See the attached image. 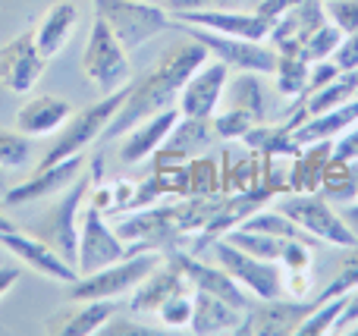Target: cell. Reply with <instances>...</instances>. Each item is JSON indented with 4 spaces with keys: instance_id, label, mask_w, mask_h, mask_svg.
<instances>
[{
    "instance_id": "45",
    "label": "cell",
    "mask_w": 358,
    "mask_h": 336,
    "mask_svg": "<svg viewBox=\"0 0 358 336\" xmlns=\"http://www.w3.org/2000/svg\"><path fill=\"white\" fill-rule=\"evenodd\" d=\"M334 63L340 69H358V35H346L343 44L336 48Z\"/></svg>"
},
{
    "instance_id": "49",
    "label": "cell",
    "mask_w": 358,
    "mask_h": 336,
    "mask_svg": "<svg viewBox=\"0 0 358 336\" xmlns=\"http://www.w3.org/2000/svg\"><path fill=\"white\" fill-rule=\"evenodd\" d=\"M19 277H22V268H19V264H0V299L16 286Z\"/></svg>"
},
{
    "instance_id": "12",
    "label": "cell",
    "mask_w": 358,
    "mask_h": 336,
    "mask_svg": "<svg viewBox=\"0 0 358 336\" xmlns=\"http://www.w3.org/2000/svg\"><path fill=\"white\" fill-rule=\"evenodd\" d=\"M315 299H258L245 308L239 336H296L299 324L315 312Z\"/></svg>"
},
{
    "instance_id": "4",
    "label": "cell",
    "mask_w": 358,
    "mask_h": 336,
    "mask_svg": "<svg viewBox=\"0 0 358 336\" xmlns=\"http://www.w3.org/2000/svg\"><path fill=\"white\" fill-rule=\"evenodd\" d=\"M126 94H129V85L104 94L98 104L85 107V110H73V117L60 126V136L54 138V145L48 148V154L38 161V167H50V163H60V161H66V157L85 154V151L104 136V129L110 126V119L117 117V110L123 107Z\"/></svg>"
},
{
    "instance_id": "1",
    "label": "cell",
    "mask_w": 358,
    "mask_h": 336,
    "mask_svg": "<svg viewBox=\"0 0 358 336\" xmlns=\"http://www.w3.org/2000/svg\"><path fill=\"white\" fill-rule=\"evenodd\" d=\"M208 48L198 44L195 38L185 35V41L173 44L161 54V60L148 69L138 82H129V94H126L123 107L117 110V117L110 119V126L104 129L101 138H120L132 129L136 123L155 117L161 110L176 107L179 92L189 82V75L208 60Z\"/></svg>"
},
{
    "instance_id": "38",
    "label": "cell",
    "mask_w": 358,
    "mask_h": 336,
    "mask_svg": "<svg viewBox=\"0 0 358 336\" xmlns=\"http://www.w3.org/2000/svg\"><path fill=\"white\" fill-rule=\"evenodd\" d=\"M210 123H214V132L220 138H242L255 126V119L239 107H223L220 113L210 117Z\"/></svg>"
},
{
    "instance_id": "33",
    "label": "cell",
    "mask_w": 358,
    "mask_h": 336,
    "mask_svg": "<svg viewBox=\"0 0 358 336\" xmlns=\"http://www.w3.org/2000/svg\"><path fill=\"white\" fill-rule=\"evenodd\" d=\"M321 195H327L330 201H352L358 198V180H355V173L349 170V163H343V161H334L330 157L327 161V167H324V173H321Z\"/></svg>"
},
{
    "instance_id": "36",
    "label": "cell",
    "mask_w": 358,
    "mask_h": 336,
    "mask_svg": "<svg viewBox=\"0 0 358 336\" xmlns=\"http://www.w3.org/2000/svg\"><path fill=\"white\" fill-rule=\"evenodd\" d=\"M343 38H346V35H343V31L336 29V25L327 19V22H324L321 29H317L315 35H311L308 41L302 44V54L308 57L311 63L334 60V54H336V48H340V44H343Z\"/></svg>"
},
{
    "instance_id": "50",
    "label": "cell",
    "mask_w": 358,
    "mask_h": 336,
    "mask_svg": "<svg viewBox=\"0 0 358 336\" xmlns=\"http://www.w3.org/2000/svg\"><path fill=\"white\" fill-rule=\"evenodd\" d=\"M13 230H19V226L10 220V214H3V211H0V233H13Z\"/></svg>"
},
{
    "instance_id": "19",
    "label": "cell",
    "mask_w": 358,
    "mask_h": 336,
    "mask_svg": "<svg viewBox=\"0 0 358 336\" xmlns=\"http://www.w3.org/2000/svg\"><path fill=\"white\" fill-rule=\"evenodd\" d=\"M185 289H192L189 280H185V274L179 270V264L173 261V258L164 255V261L157 264V268L151 270L136 289H132L129 314H157L164 302L173 299L176 293H185Z\"/></svg>"
},
{
    "instance_id": "22",
    "label": "cell",
    "mask_w": 358,
    "mask_h": 336,
    "mask_svg": "<svg viewBox=\"0 0 358 336\" xmlns=\"http://www.w3.org/2000/svg\"><path fill=\"white\" fill-rule=\"evenodd\" d=\"M73 117V104L66 98H57V94H35L29 98L22 107L16 110V129L25 136L38 138V136H54L60 132V126Z\"/></svg>"
},
{
    "instance_id": "11",
    "label": "cell",
    "mask_w": 358,
    "mask_h": 336,
    "mask_svg": "<svg viewBox=\"0 0 358 336\" xmlns=\"http://www.w3.org/2000/svg\"><path fill=\"white\" fill-rule=\"evenodd\" d=\"M129 255H138V251H132L129 245L117 236V230H110V224L104 220L101 207L85 201L82 217H79V258H76L79 277L94 274V270L107 268V264H117Z\"/></svg>"
},
{
    "instance_id": "8",
    "label": "cell",
    "mask_w": 358,
    "mask_h": 336,
    "mask_svg": "<svg viewBox=\"0 0 358 336\" xmlns=\"http://www.w3.org/2000/svg\"><path fill=\"white\" fill-rule=\"evenodd\" d=\"M82 73H85V79H92V85L104 94L117 92V88H123L132 82L129 50H126L123 41L110 31V25L98 16H94L85 54H82Z\"/></svg>"
},
{
    "instance_id": "10",
    "label": "cell",
    "mask_w": 358,
    "mask_h": 336,
    "mask_svg": "<svg viewBox=\"0 0 358 336\" xmlns=\"http://www.w3.org/2000/svg\"><path fill=\"white\" fill-rule=\"evenodd\" d=\"M182 25V31L189 38H195L198 44L208 48V54L214 60L227 63L236 73H261V75H273L277 66V50L264 41H248V38H236V35H220V31L201 29V25Z\"/></svg>"
},
{
    "instance_id": "40",
    "label": "cell",
    "mask_w": 358,
    "mask_h": 336,
    "mask_svg": "<svg viewBox=\"0 0 358 336\" xmlns=\"http://www.w3.org/2000/svg\"><path fill=\"white\" fill-rule=\"evenodd\" d=\"M311 251H315V245L289 239L283 258H280V264H283L286 270H311V264H315V255H311Z\"/></svg>"
},
{
    "instance_id": "46",
    "label": "cell",
    "mask_w": 358,
    "mask_h": 336,
    "mask_svg": "<svg viewBox=\"0 0 358 336\" xmlns=\"http://www.w3.org/2000/svg\"><path fill=\"white\" fill-rule=\"evenodd\" d=\"M229 0H164V10L170 16H179V13H192V10H210V6H223Z\"/></svg>"
},
{
    "instance_id": "35",
    "label": "cell",
    "mask_w": 358,
    "mask_h": 336,
    "mask_svg": "<svg viewBox=\"0 0 358 336\" xmlns=\"http://www.w3.org/2000/svg\"><path fill=\"white\" fill-rule=\"evenodd\" d=\"M343 308H346V295H336V299H327V302H321V305H315V312H311L308 318L299 324L296 336H324V333H334L336 318L343 314Z\"/></svg>"
},
{
    "instance_id": "39",
    "label": "cell",
    "mask_w": 358,
    "mask_h": 336,
    "mask_svg": "<svg viewBox=\"0 0 358 336\" xmlns=\"http://www.w3.org/2000/svg\"><path fill=\"white\" fill-rule=\"evenodd\" d=\"M327 19L343 35H358V0H324Z\"/></svg>"
},
{
    "instance_id": "34",
    "label": "cell",
    "mask_w": 358,
    "mask_h": 336,
    "mask_svg": "<svg viewBox=\"0 0 358 336\" xmlns=\"http://www.w3.org/2000/svg\"><path fill=\"white\" fill-rule=\"evenodd\" d=\"M31 157H35L31 136L19 132L16 126H13V129H3V126H0V167L3 170H22V167H29Z\"/></svg>"
},
{
    "instance_id": "51",
    "label": "cell",
    "mask_w": 358,
    "mask_h": 336,
    "mask_svg": "<svg viewBox=\"0 0 358 336\" xmlns=\"http://www.w3.org/2000/svg\"><path fill=\"white\" fill-rule=\"evenodd\" d=\"M6 189H10V186H6V170L0 167V198H3V195H6Z\"/></svg>"
},
{
    "instance_id": "32",
    "label": "cell",
    "mask_w": 358,
    "mask_h": 336,
    "mask_svg": "<svg viewBox=\"0 0 358 336\" xmlns=\"http://www.w3.org/2000/svg\"><path fill=\"white\" fill-rule=\"evenodd\" d=\"M352 289H358V242L343 249V258H340V264H336L334 277H330L327 286L315 295V302L321 305V302L336 299V295H349Z\"/></svg>"
},
{
    "instance_id": "6",
    "label": "cell",
    "mask_w": 358,
    "mask_h": 336,
    "mask_svg": "<svg viewBox=\"0 0 358 336\" xmlns=\"http://www.w3.org/2000/svg\"><path fill=\"white\" fill-rule=\"evenodd\" d=\"M94 16L104 19L110 31L123 41L126 50H136L167 31L173 25V16L161 3H145V0H92Z\"/></svg>"
},
{
    "instance_id": "26",
    "label": "cell",
    "mask_w": 358,
    "mask_h": 336,
    "mask_svg": "<svg viewBox=\"0 0 358 336\" xmlns=\"http://www.w3.org/2000/svg\"><path fill=\"white\" fill-rule=\"evenodd\" d=\"M214 123L210 119H198V117H179L176 126L170 129L167 142L161 145L164 161H185V157L198 154L201 148H208L210 138H214Z\"/></svg>"
},
{
    "instance_id": "16",
    "label": "cell",
    "mask_w": 358,
    "mask_h": 336,
    "mask_svg": "<svg viewBox=\"0 0 358 336\" xmlns=\"http://www.w3.org/2000/svg\"><path fill=\"white\" fill-rule=\"evenodd\" d=\"M85 154H76V157H66L60 163H50V167H35V176L19 186H10L3 195L6 205H35V201H44V198H57L60 192H66L79 173L85 170Z\"/></svg>"
},
{
    "instance_id": "14",
    "label": "cell",
    "mask_w": 358,
    "mask_h": 336,
    "mask_svg": "<svg viewBox=\"0 0 358 336\" xmlns=\"http://www.w3.org/2000/svg\"><path fill=\"white\" fill-rule=\"evenodd\" d=\"M229 73H233V69H229L227 63L208 57V60L189 75L182 92H179V101H176L179 113H182V117H198V119L214 117L223 104V88H227V82H229Z\"/></svg>"
},
{
    "instance_id": "43",
    "label": "cell",
    "mask_w": 358,
    "mask_h": 336,
    "mask_svg": "<svg viewBox=\"0 0 358 336\" xmlns=\"http://www.w3.org/2000/svg\"><path fill=\"white\" fill-rule=\"evenodd\" d=\"M334 161H343V163H355L358 161V123H352L334 142Z\"/></svg>"
},
{
    "instance_id": "18",
    "label": "cell",
    "mask_w": 358,
    "mask_h": 336,
    "mask_svg": "<svg viewBox=\"0 0 358 336\" xmlns=\"http://www.w3.org/2000/svg\"><path fill=\"white\" fill-rule=\"evenodd\" d=\"M164 255L173 258V261L179 264V270L185 274V280H189L192 289H204V293H214V295H220V299H227L229 305L242 308V312L252 305L248 293L233 280V277L227 274V270L220 268V264H214V268H210V264L198 261L192 251H182V249H170V251H164Z\"/></svg>"
},
{
    "instance_id": "15",
    "label": "cell",
    "mask_w": 358,
    "mask_h": 336,
    "mask_svg": "<svg viewBox=\"0 0 358 336\" xmlns=\"http://www.w3.org/2000/svg\"><path fill=\"white\" fill-rule=\"evenodd\" d=\"M0 249H6L19 264L31 268L35 274L48 277V280H57V283H76L79 280V270L54 249L48 245L41 236H25V233L13 230V233H0Z\"/></svg>"
},
{
    "instance_id": "53",
    "label": "cell",
    "mask_w": 358,
    "mask_h": 336,
    "mask_svg": "<svg viewBox=\"0 0 358 336\" xmlns=\"http://www.w3.org/2000/svg\"><path fill=\"white\" fill-rule=\"evenodd\" d=\"M145 3H164V0H145Z\"/></svg>"
},
{
    "instance_id": "17",
    "label": "cell",
    "mask_w": 358,
    "mask_h": 336,
    "mask_svg": "<svg viewBox=\"0 0 358 336\" xmlns=\"http://www.w3.org/2000/svg\"><path fill=\"white\" fill-rule=\"evenodd\" d=\"M173 22L185 25H201V29L220 31V35L248 38V41H267L273 22L264 19L258 10H223V6H210V10H192L173 16Z\"/></svg>"
},
{
    "instance_id": "5",
    "label": "cell",
    "mask_w": 358,
    "mask_h": 336,
    "mask_svg": "<svg viewBox=\"0 0 358 336\" xmlns=\"http://www.w3.org/2000/svg\"><path fill=\"white\" fill-rule=\"evenodd\" d=\"M277 211H283L289 220H296L308 236H315L324 245H336L346 249L355 245L358 236L355 230L346 224L340 211L334 207V201L321 192H289V195H277Z\"/></svg>"
},
{
    "instance_id": "47",
    "label": "cell",
    "mask_w": 358,
    "mask_h": 336,
    "mask_svg": "<svg viewBox=\"0 0 358 336\" xmlns=\"http://www.w3.org/2000/svg\"><path fill=\"white\" fill-rule=\"evenodd\" d=\"M358 321V289H352V293L346 295V308H343V314L336 318V327H334V333H346L349 327H352Z\"/></svg>"
},
{
    "instance_id": "48",
    "label": "cell",
    "mask_w": 358,
    "mask_h": 336,
    "mask_svg": "<svg viewBox=\"0 0 358 336\" xmlns=\"http://www.w3.org/2000/svg\"><path fill=\"white\" fill-rule=\"evenodd\" d=\"M296 3H302V0H261V3H255V10L261 13L264 19H271V22H277L280 16H283L286 10H292Z\"/></svg>"
},
{
    "instance_id": "31",
    "label": "cell",
    "mask_w": 358,
    "mask_h": 336,
    "mask_svg": "<svg viewBox=\"0 0 358 336\" xmlns=\"http://www.w3.org/2000/svg\"><path fill=\"white\" fill-rule=\"evenodd\" d=\"M223 239H229L236 249L248 251V255L264 258V261H280L286 251V242H289V239H283V236H271V233H258V230H242V226L229 230Z\"/></svg>"
},
{
    "instance_id": "30",
    "label": "cell",
    "mask_w": 358,
    "mask_h": 336,
    "mask_svg": "<svg viewBox=\"0 0 358 336\" xmlns=\"http://www.w3.org/2000/svg\"><path fill=\"white\" fill-rule=\"evenodd\" d=\"M352 98H358V69H343L334 82H327L324 88H317L315 94L305 98V110H308V117H315V113L334 110V107L346 104Z\"/></svg>"
},
{
    "instance_id": "7",
    "label": "cell",
    "mask_w": 358,
    "mask_h": 336,
    "mask_svg": "<svg viewBox=\"0 0 358 336\" xmlns=\"http://www.w3.org/2000/svg\"><path fill=\"white\" fill-rule=\"evenodd\" d=\"M164 261L161 251H138L117 264L94 270V274H82L76 283H69V302H88V299H120V295L132 293L157 264Z\"/></svg>"
},
{
    "instance_id": "29",
    "label": "cell",
    "mask_w": 358,
    "mask_h": 336,
    "mask_svg": "<svg viewBox=\"0 0 358 336\" xmlns=\"http://www.w3.org/2000/svg\"><path fill=\"white\" fill-rule=\"evenodd\" d=\"M308 73H311V60L302 50H277L273 79H277L280 94H286V98H302L305 85H308Z\"/></svg>"
},
{
    "instance_id": "28",
    "label": "cell",
    "mask_w": 358,
    "mask_h": 336,
    "mask_svg": "<svg viewBox=\"0 0 358 336\" xmlns=\"http://www.w3.org/2000/svg\"><path fill=\"white\" fill-rule=\"evenodd\" d=\"M117 314V305L113 299H88V302H79V308L66 314L60 324H50V333H60V336H92V333H101V327Z\"/></svg>"
},
{
    "instance_id": "54",
    "label": "cell",
    "mask_w": 358,
    "mask_h": 336,
    "mask_svg": "<svg viewBox=\"0 0 358 336\" xmlns=\"http://www.w3.org/2000/svg\"><path fill=\"white\" fill-rule=\"evenodd\" d=\"M245 3H261V0H245Z\"/></svg>"
},
{
    "instance_id": "37",
    "label": "cell",
    "mask_w": 358,
    "mask_h": 336,
    "mask_svg": "<svg viewBox=\"0 0 358 336\" xmlns=\"http://www.w3.org/2000/svg\"><path fill=\"white\" fill-rule=\"evenodd\" d=\"M192 312H195V302H192V289H185V293H176L173 299L164 302L161 312H157V318H161L164 327H170V330H179V327H189Z\"/></svg>"
},
{
    "instance_id": "42",
    "label": "cell",
    "mask_w": 358,
    "mask_h": 336,
    "mask_svg": "<svg viewBox=\"0 0 358 336\" xmlns=\"http://www.w3.org/2000/svg\"><path fill=\"white\" fill-rule=\"evenodd\" d=\"M343 69L336 66L334 60H321V63H311V73H308V85H305V94L302 98H308V94H315L317 88H324L327 82H334L336 75H340Z\"/></svg>"
},
{
    "instance_id": "9",
    "label": "cell",
    "mask_w": 358,
    "mask_h": 336,
    "mask_svg": "<svg viewBox=\"0 0 358 336\" xmlns=\"http://www.w3.org/2000/svg\"><path fill=\"white\" fill-rule=\"evenodd\" d=\"M217 264L245 289L255 299H280L283 295V264L280 261H264L248 251L236 249L229 239H217L210 245Z\"/></svg>"
},
{
    "instance_id": "41",
    "label": "cell",
    "mask_w": 358,
    "mask_h": 336,
    "mask_svg": "<svg viewBox=\"0 0 358 336\" xmlns=\"http://www.w3.org/2000/svg\"><path fill=\"white\" fill-rule=\"evenodd\" d=\"M101 333H107V336H157L161 330H155V327H148V324H138V321H129V318H117V314H113V318L101 327Z\"/></svg>"
},
{
    "instance_id": "21",
    "label": "cell",
    "mask_w": 358,
    "mask_h": 336,
    "mask_svg": "<svg viewBox=\"0 0 358 336\" xmlns=\"http://www.w3.org/2000/svg\"><path fill=\"white\" fill-rule=\"evenodd\" d=\"M179 117H182L179 107H170V110H161V113H155V117L136 123L126 136H120L123 138V142H120V161H123L126 167H132V163H142V161H148L151 154H157Z\"/></svg>"
},
{
    "instance_id": "44",
    "label": "cell",
    "mask_w": 358,
    "mask_h": 336,
    "mask_svg": "<svg viewBox=\"0 0 358 336\" xmlns=\"http://www.w3.org/2000/svg\"><path fill=\"white\" fill-rule=\"evenodd\" d=\"M283 293H289L292 299H308L311 274H308V270H286V274H283Z\"/></svg>"
},
{
    "instance_id": "3",
    "label": "cell",
    "mask_w": 358,
    "mask_h": 336,
    "mask_svg": "<svg viewBox=\"0 0 358 336\" xmlns=\"http://www.w3.org/2000/svg\"><path fill=\"white\" fill-rule=\"evenodd\" d=\"M104 157L94 154L92 163H85V170L79 173V180L60 192V201L44 214L41 226H38V236L44 239L48 245H54L63 258L76 268V258H79V217H82V205L88 201V192L98 180H104Z\"/></svg>"
},
{
    "instance_id": "52",
    "label": "cell",
    "mask_w": 358,
    "mask_h": 336,
    "mask_svg": "<svg viewBox=\"0 0 358 336\" xmlns=\"http://www.w3.org/2000/svg\"><path fill=\"white\" fill-rule=\"evenodd\" d=\"M346 333H349V336H358V321H355V324H352V327H349V330H346Z\"/></svg>"
},
{
    "instance_id": "27",
    "label": "cell",
    "mask_w": 358,
    "mask_h": 336,
    "mask_svg": "<svg viewBox=\"0 0 358 336\" xmlns=\"http://www.w3.org/2000/svg\"><path fill=\"white\" fill-rule=\"evenodd\" d=\"M223 104L239 107V110H245L255 123H264L267 119V94H264L261 73H236V75H229L227 88H223Z\"/></svg>"
},
{
    "instance_id": "13",
    "label": "cell",
    "mask_w": 358,
    "mask_h": 336,
    "mask_svg": "<svg viewBox=\"0 0 358 336\" xmlns=\"http://www.w3.org/2000/svg\"><path fill=\"white\" fill-rule=\"evenodd\" d=\"M48 57L35 41V29L19 31L6 44H0V85L13 94H29L41 79Z\"/></svg>"
},
{
    "instance_id": "23",
    "label": "cell",
    "mask_w": 358,
    "mask_h": 336,
    "mask_svg": "<svg viewBox=\"0 0 358 336\" xmlns=\"http://www.w3.org/2000/svg\"><path fill=\"white\" fill-rule=\"evenodd\" d=\"M192 302H195V312H192L189 330L198 336L208 333H236V327L242 324V308L229 305L227 299L214 293H204V289H192Z\"/></svg>"
},
{
    "instance_id": "24",
    "label": "cell",
    "mask_w": 358,
    "mask_h": 336,
    "mask_svg": "<svg viewBox=\"0 0 358 336\" xmlns=\"http://www.w3.org/2000/svg\"><path fill=\"white\" fill-rule=\"evenodd\" d=\"M76 22H79V6H76L73 0H57V3L48 6L41 22L35 25V41L48 60L57 57L69 44V38H73V31H76Z\"/></svg>"
},
{
    "instance_id": "2",
    "label": "cell",
    "mask_w": 358,
    "mask_h": 336,
    "mask_svg": "<svg viewBox=\"0 0 358 336\" xmlns=\"http://www.w3.org/2000/svg\"><path fill=\"white\" fill-rule=\"evenodd\" d=\"M220 205V195H192L189 201H179V205L138 207L132 217L117 224V236L132 251H161L164 255L170 249H182L189 236H198Z\"/></svg>"
},
{
    "instance_id": "25",
    "label": "cell",
    "mask_w": 358,
    "mask_h": 336,
    "mask_svg": "<svg viewBox=\"0 0 358 336\" xmlns=\"http://www.w3.org/2000/svg\"><path fill=\"white\" fill-rule=\"evenodd\" d=\"M352 123H358V98L334 107V110L308 117L292 132V138H296V145H302V148H308V145H315V142H334V138H340Z\"/></svg>"
},
{
    "instance_id": "20",
    "label": "cell",
    "mask_w": 358,
    "mask_h": 336,
    "mask_svg": "<svg viewBox=\"0 0 358 336\" xmlns=\"http://www.w3.org/2000/svg\"><path fill=\"white\" fill-rule=\"evenodd\" d=\"M327 22V6L324 0H302L292 10H286L283 16L273 22L271 29V48L273 50H302V44L315 35L321 25Z\"/></svg>"
}]
</instances>
